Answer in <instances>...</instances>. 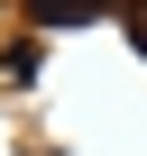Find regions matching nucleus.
<instances>
[{"label":"nucleus","instance_id":"1","mask_svg":"<svg viewBox=\"0 0 147 156\" xmlns=\"http://www.w3.org/2000/svg\"><path fill=\"white\" fill-rule=\"evenodd\" d=\"M28 9H37V19H55V28H64V19H92V9H110V0H28Z\"/></svg>","mask_w":147,"mask_h":156}]
</instances>
